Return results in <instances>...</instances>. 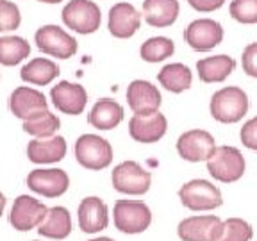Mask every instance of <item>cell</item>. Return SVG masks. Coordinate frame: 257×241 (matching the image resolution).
I'll use <instances>...</instances> for the list:
<instances>
[{
	"label": "cell",
	"instance_id": "obj_1",
	"mask_svg": "<svg viewBox=\"0 0 257 241\" xmlns=\"http://www.w3.org/2000/svg\"><path fill=\"white\" fill-rule=\"evenodd\" d=\"M250 100L239 86H225L214 91L209 102V112L220 124H237L246 116Z\"/></svg>",
	"mask_w": 257,
	"mask_h": 241
},
{
	"label": "cell",
	"instance_id": "obj_2",
	"mask_svg": "<svg viewBox=\"0 0 257 241\" xmlns=\"http://www.w3.org/2000/svg\"><path fill=\"white\" fill-rule=\"evenodd\" d=\"M205 166L214 181L232 184L245 175L246 161L239 149L230 147V145H220L216 147L213 156L205 161Z\"/></svg>",
	"mask_w": 257,
	"mask_h": 241
},
{
	"label": "cell",
	"instance_id": "obj_3",
	"mask_svg": "<svg viewBox=\"0 0 257 241\" xmlns=\"http://www.w3.org/2000/svg\"><path fill=\"white\" fill-rule=\"evenodd\" d=\"M179 200L189 211L205 213L223 205V195L214 182L205 179H191L179 189Z\"/></svg>",
	"mask_w": 257,
	"mask_h": 241
},
{
	"label": "cell",
	"instance_id": "obj_4",
	"mask_svg": "<svg viewBox=\"0 0 257 241\" xmlns=\"http://www.w3.org/2000/svg\"><path fill=\"white\" fill-rule=\"evenodd\" d=\"M75 159L86 170H104L112 163V147L98 134H82L75 141Z\"/></svg>",
	"mask_w": 257,
	"mask_h": 241
},
{
	"label": "cell",
	"instance_id": "obj_5",
	"mask_svg": "<svg viewBox=\"0 0 257 241\" xmlns=\"http://www.w3.org/2000/svg\"><path fill=\"white\" fill-rule=\"evenodd\" d=\"M114 227L123 234H141L152 223V211L138 200H118L112 209Z\"/></svg>",
	"mask_w": 257,
	"mask_h": 241
},
{
	"label": "cell",
	"instance_id": "obj_6",
	"mask_svg": "<svg viewBox=\"0 0 257 241\" xmlns=\"http://www.w3.org/2000/svg\"><path fill=\"white\" fill-rule=\"evenodd\" d=\"M64 25L79 34H93L100 29L102 13L93 0H70L63 8Z\"/></svg>",
	"mask_w": 257,
	"mask_h": 241
},
{
	"label": "cell",
	"instance_id": "obj_7",
	"mask_svg": "<svg viewBox=\"0 0 257 241\" xmlns=\"http://www.w3.org/2000/svg\"><path fill=\"white\" fill-rule=\"evenodd\" d=\"M36 47L41 52L57 59H70L77 54V40L59 25H43L34 34Z\"/></svg>",
	"mask_w": 257,
	"mask_h": 241
},
{
	"label": "cell",
	"instance_id": "obj_8",
	"mask_svg": "<svg viewBox=\"0 0 257 241\" xmlns=\"http://www.w3.org/2000/svg\"><path fill=\"white\" fill-rule=\"evenodd\" d=\"M111 182L112 188L123 195H145L152 184V175L136 161H123L114 166Z\"/></svg>",
	"mask_w": 257,
	"mask_h": 241
},
{
	"label": "cell",
	"instance_id": "obj_9",
	"mask_svg": "<svg viewBox=\"0 0 257 241\" xmlns=\"http://www.w3.org/2000/svg\"><path fill=\"white\" fill-rule=\"evenodd\" d=\"M177 154L188 163H205L216 150V140L204 129H189L177 140Z\"/></svg>",
	"mask_w": 257,
	"mask_h": 241
},
{
	"label": "cell",
	"instance_id": "obj_10",
	"mask_svg": "<svg viewBox=\"0 0 257 241\" xmlns=\"http://www.w3.org/2000/svg\"><path fill=\"white\" fill-rule=\"evenodd\" d=\"M223 27L213 18H198L186 27L184 40L195 52H209L223 41Z\"/></svg>",
	"mask_w": 257,
	"mask_h": 241
},
{
	"label": "cell",
	"instance_id": "obj_11",
	"mask_svg": "<svg viewBox=\"0 0 257 241\" xmlns=\"http://www.w3.org/2000/svg\"><path fill=\"white\" fill-rule=\"evenodd\" d=\"M223 229V220L216 214H193L179 223L177 234L182 241H216Z\"/></svg>",
	"mask_w": 257,
	"mask_h": 241
},
{
	"label": "cell",
	"instance_id": "obj_12",
	"mask_svg": "<svg viewBox=\"0 0 257 241\" xmlns=\"http://www.w3.org/2000/svg\"><path fill=\"white\" fill-rule=\"evenodd\" d=\"M48 214V207L43 202L36 200V198L29 197V195H20L13 204L11 214H9V221L16 230H31L40 227L45 221Z\"/></svg>",
	"mask_w": 257,
	"mask_h": 241
},
{
	"label": "cell",
	"instance_id": "obj_13",
	"mask_svg": "<svg viewBox=\"0 0 257 241\" xmlns=\"http://www.w3.org/2000/svg\"><path fill=\"white\" fill-rule=\"evenodd\" d=\"M27 186L38 195H43L47 198H56L68 191L70 177L61 168L32 170L27 175Z\"/></svg>",
	"mask_w": 257,
	"mask_h": 241
},
{
	"label": "cell",
	"instance_id": "obj_14",
	"mask_svg": "<svg viewBox=\"0 0 257 241\" xmlns=\"http://www.w3.org/2000/svg\"><path fill=\"white\" fill-rule=\"evenodd\" d=\"M161 102H163L161 91L149 80L136 79L127 86V104L134 114L147 116V114L157 112Z\"/></svg>",
	"mask_w": 257,
	"mask_h": 241
},
{
	"label": "cell",
	"instance_id": "obj_15",
	"mask_svg": "<svg viewBox=\"0 0 257 241\" xmlns=\"http://www.w3.org/2000/svg\"><path fill=\"white\" fill-rule=\"evenodd\" d=\"M50 98L57 111L70 116H77L86 109L88 104V93L84 86L68 82V80H61L50 91Z\"/></svg>",
	"mask_w": 257,
	"mask_h": 241
},
{
	"label": "cell",
	"instance_id": "obj_16",
	"mask_svg": "<svg viewBox=\"0 0 257 241\" xmlns=\"http://www.w3.org/2000/svg\"><path fill=\"white\" fill-rule=\"evenodd\" d=\"M9 109H11V112L16 118L25 122L48 111V102L47 96L41 91L29 88V86H20L9 96Z\"/></svg>",
	"mask_w": 257,
	"mask_h": 241
},
{
	"label": "cell",
	"instance_id": "obj_17",
	"mask_svg": "<svg viewBox=\"0 0 257 241\" xmlns=\"http://www.w3.org/2000/svg\"><path fill=\"white\" fill-rule=\"evenodd\" d=\"M168 131V120L163 112H152L147 116L141 114H134L128 120V134L134 141L143 145L157 143L159 140H163Z\"/></svg>",
	"mask_w": 257,
	"mask_h": 241
},
{
	"label": "cell",
	"instance_id": "obj_18",
	"mask_svg": "<svg viewBox=\"0 0 257 241\" xmlns=\"http://www.w3.org/2000/svg\"><path fill=\"white\" fill-rule=\"evenodd\" d=\"M107 27L111 36L118 40L133 38L141 27V13L128 2H118L109 11Z\"/></svg>",
	"mask_w": 257,
	"mask_h": 241
},
{
	"label": "cell",
	"instance_id": "obj_19",
	"mask_svg": "<svg viewBox=\"0 0 257 241\" xmlns=\"http://www.w3.org/2000/svg\"><path fill=\"white\" fill-rule=\"evenodd\" d=\"M68 145L63 136L52 138H34L27 145V157L36 165H54L66 156Z\"/></svg>",
	"mask_w": 257,
	"mask_h": 241
},
{
	"label": "cell",
	"instance_id": "obj_20",
	"mask_svg": "<svg viewBox=\"0 0 257 241\" xmlns=\"http://www.w3.org/2000/svg\"><path fill=\"white\" fill-rule=\"evenodd\" d=\"M79 227L86 234H95L104 230L109 225V209L105 202L98 197H86L77 209Z\"/></svg>",
	"mask_w": 257,
	"mask_h": 241
},
{
	"label": "cell",
	"instance_id": "obj_21",
	"mask_svg": "<svg viewBox=\"0 0 257 241\" xmlns=\"http://www.w3.org/2000/svg\"><path fill=\"white\" fill-rule=\"evenodd\" d=\"M236 70V61L227 54H218V56L204 57L197 63L198 79L205 84H218L227 80L232 72Z\"/></svg>",
	"mask_w": 257,
	"mask_h": 241
},
{
	"label": "cell",
	"instance_id": "obj_22",
	"mask_svg": "<svg viewBox=\"0 0 257 241\" xmlns=\"http://www.w3.org/2000/svg\"><path fill=\"white\" fill-rule=\"evenodd\" d=\"M179 13V0H143V18L150 27H170L177 22Z\"/></svg>",
	"mask_w": 257,
	"mask_h": 241
},
{
	"label": "cell",
	"instance_id": "obj_23",
	"mask_svg": "<svg viewBox=\"0 0 257 241\" xmlns=\"http://www.w3.org/2000/svg\"><path fill=\"white\" fill-rule=\"evenodd\" d=\"M121 120H123V107L112 98H100L88 114L89 125L98 131H111L118 127Z\"/></svg>",
	"mask_w": 257,
	"mask_h": 241
},
{
	"label": "cell",
	"instance_id": "obj_24",
	"mask_svg": "<svg viewBox=\"0 0 257 241\" xmlns=\"http://www.w3.org/2000/svg\"><path fill=\"white\" fill-rule=\"evenodd\" d=\"M59 66L57 63H54L52 59L47 57H36V59L29 61L20 72L22 80L29 82L34 86H47L50 82L57 79L59 75Z\"/></svg>",
	"mask_w": 257,
	"mask_h": 241
},
{
	"label": "cell",
	"instance_id": "obj_25",
	"mask_svg": "<svg viewBox=\"0 0 257 241\" xmlns=\"http://www.w3.org/2000/svg\"><path fill=\"white\" fill-rule=\"evenodd\" d=\"M38 232L50 239H64L72 232V216L68 209L56 205L48 209V214L43 223L38 227Z\"/></svg>",
	"mask_w": 257,
	"mask_h": 241
},
{
	"label": "cell",
	"instance_id": "obj_26",
	"mask_svg": "<svg viewBox=\"0 0 257 241\" xmlns=\"http://www.w3.org/2000/svg\"><path fill=\"white\" fill-rule=\"evenodd\" d=\"M159 84L170 93H182L188 91L193 84L191 70L182 63H170L161 68L157 73Z\"/></svg>",
	"mask_w": 257,
	"mask_h": 241
},
{
	"label": "cell",
	"instance_id": "obj_27",
	"mask_svg": "<svg viewBox=\"0 0 257 241\" xmlns=\"http://www.w3.org/2000/svg\"><path fill=\"white\" fill-rule=\"evenodd\" d=\"M31 54V45L20 36H2L0 38V64L15 66L27 59Z\"/></svg>",
	"mask_w": 257,
	"mask_h": 241
},
{
	"label": "cell",
	"instance_id": "obj_28",
	"mask_svg": "<svg viewBox=\"0 0 257 241\" xmlns=\"http://www.w3.org/2000/svg\"><path fill=\"white\" fill-rule=\"evenodd\" d=\"M175 54V43L166 36L149 38L140 48V56L147 63H161Z\"/></svg>",
	"mask_w": 257,
	"mask_h": 241
},
{
	"label": "cell",
	"instance_id": "obj_29",
	"mask_svg": "<svg viewBox=\"0 0 257 241\" xmlns=\"http://www.w3.org/2000/svg\"><path fill=\"white\" fill-rule=\"evenodd\" d=\"M61 127V120L57 114L50 111L41 112L40 116L31 118V120L24 122V131L34 138H52Z\"/></svg>",
	"mask_w": 257,
	"mask_h": 241
},
{
	"label": "cell",
	"instance_id": "obj_30",
	"mask_svg": "<svg viewBox=\"0 0 257 241\" xmlns=\"http://www.w3.org/2000/svg\"><path fill=\"white\" fill-rule=\"evenodd\" d=\"M253 237L252 225L243 218H227L223 220V229L216 241H250Z\"/></svg>",
	"mask_w": 257,
	"mask_h": 241
},
{
	"label": "cell",
	"instance_id": "obj_31",
	"mask_svg": "<svg viewBox=\"0 0 257 241\" xmlns=\"http://www.w3.org/2000/svg\"><path fill=\"white\" fill-rule=\"evenodd\" d=\"M229 13L237 24H257V0H230Z\"/></svg>",
	"mask_w": 257,
	"mask_h": 241
},
{
	"label": "cell",
	"instance_id": "obj_32",
	"mask_svg": "<svg viewBox=\"0 0 257 241\" xmlns=\"http://www.w3.org/2000/svg\"><path fill=\"white\" fill-rule=\"evenodd\" d=\"M22 24L20 9L11 0H0V32L16 31Z\"/></svg>",
	"mask_w": 257,
	"mask_h": 241
},
{
	"label": "cell",
	"instance_id": "obj_33",
	"mask_svg": "<svg viewBox=\"0 0 257 241\" xmlns=\"http://www.w3.org/2000/svg\"><path fill=\"white\" fill-rule=\"evenodd\" d=\"M241 66H243V72L248 77L257 79V41L248 43L243 48V54H241Z\"/></svg>",
	"mask_w": 257,
	"mask_h": 241
},
{
	"label": "cell",
	"instance_id": "obj_34",
	"mask_svg": "<svg viewBox=\"0 0 257 241\" xmlns=\"http://www.w3.org/2000/svg\"><path fill=\"white\" fill-rule=\"evenodd\" d=\"M239 140L243 143V147L257 152V116L250 118L248 122L243 124V127L239 131Z\"/></svg>",
	"mask_w": 257,
	"mask_h": 241
},
{
	"label": "cell",
	"instance_id": "obj_35",
	"mask_svg": "<svg viewBox=\"0 0 257 241\" xmlns=\"http://www.w3.org/2000/svg\"><path fill=\"white\" fill-rule=\"evenodd\" d=\"M225 2H227V0H188V4L198 13L218 11L220 8H223Z\"/></svg>",
	"mask_w": 257,
	"mask_h": 241
},
{
	"label": "cell",
	"instance_id": "obj_36",
	"mask_svg": "<svg viewBox=\"0 0 257 241\" xmlns=\"http://www.w3.org/2000/svg\"><path fill=\"white\" fill-rule=\"evenodd\" d=\"M4 209H6V197L0 193V216H2V213H4Z\"/></svg>",
	"mask_w": 257,
	"mask_h": 241
},
{
	"label": "cell",
	"instance_id": "obj_37",
	"mask_svg": "<svg viewBox=\"0 0 257 241\" xmlns=\"http://www.w3.org/2000/svg\"><path fill=\"white\" fill-rule=\"evenodd\" d=\"M40 2H43V4H59L61 0H40Z\"/></svg>",
	"mask_w": 257,
	"mask_h": 241
},
{
	"label": "cell",
	"instance_id": "obj_38",
	"mask_svg": "<svg viewBox=\"0 0 257 241\" xmlns=\"http://www.w3.org/2000/svg\"><path fill=\"white\" fill-rule=\"evenodd\" d=\"M89 241H114L111 237H95V239H89Z\"/></svg>",
	"mask_w": 257,
	"mask_h": 241
}]
</instances>
